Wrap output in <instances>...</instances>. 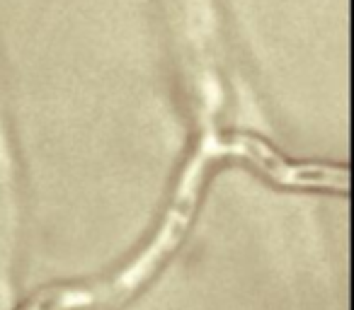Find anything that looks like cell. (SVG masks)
I'll list each match as a JSON object with an SVG mask.
<instances>
[{"label": "cell", "mask_w": 354, "mask_h": 310, "mask_svg": "<svg viewBox=\"0 0 354 310\" xmlns=\"http://www.w3.org/2000/svg\"><path fill=\"white\" fill-rule=\"evenodd\" d=\"M221 155H228L226 143H218L214 148L204 146L199 151V155L183 173V180L177 184V192L172 197L158 231L146 242V247L136 257H131L122 269L112 271L104 279L88 281V284L59 286V289L41 291L22 310H97L109 308V305L129 298L138 286H143L156 274L158 267L180 245V240H183L189 228V221H192L194 204L199 199V189H202L209 163L214 158H221Z\"/></svg>", "instance_id": "cell-1"}]
</instances>
